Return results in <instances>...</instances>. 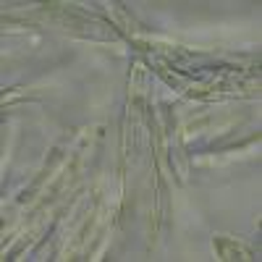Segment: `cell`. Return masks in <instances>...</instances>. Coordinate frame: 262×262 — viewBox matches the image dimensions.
<instances>
[{
	"instance_id": "cell-1",
	"label": "cell",
	"mask_w": 262,
	"mask_h": 262,
	"mask_svg": "<svg viewBox=\"0 0 262 262\" xmlns=\"http://www.w3.org/2000/svg\"><path fill=\"white\" fill-rule=\"evenodd\" d=\"M215 249L221 254V259H252V252L236 242H228V238H215Z\"/></svg>"
}]
</instances>
